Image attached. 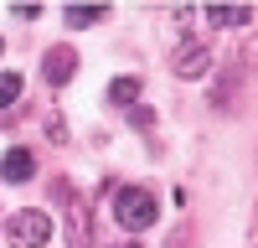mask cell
<instances>
[{"label": "cell", "instance_id": "8", "mask_svg": "<svg viewBox=\"0 0 258 248\" xmlns=\"http://www.w3.org/2000/svg\"><path fill=\"white\" fill-rule=\"evenodd\" d=\"M135 98H140V78H114L109 83V103H129L135 109Z\"/></svg>", "mask_w": 258, "mask_h": 248}, {"label": "cell", "instance_id": "6", "mask_svg": "<svg viewBox=\"0 0 258 248\" xmlns=\"http://www.w3.org/2000/svg\"><path fill=\"white\" fill-rule=\"evenodd\" d=\"M207 21L212 26H248L253 6H207Z\"/></svg>", "mask_w": 258, "mask_h": 248}, {"label": "cell", "instance_id": "5", "mask_svg": "<svg viewBox=\"0 0 258 248\" xmlns=\"http://www.w3.org/2000/svg\"><path fill=\"white\" fill-rule=\"evenodd\" d=\"M0 176H6V181H31V176H36V155L26 150V145L6 150V160H0Z\"/></svg>", "mask_w": 258, "mask_h": 248}, {"label": "cell", "instance_id": "3", "mask_svg": "<svg viewBox=\"0 0 258 248\" xmlns=\"http://www.w3.org/2000/svg\"><path fill=\"white\" fill-rule=\"evenodd\" d=\"M207 62H212L207 47L186 36V41H176V52H170V73H176V78H202V73H207Z\"/></svg>", "mask_w": 258, "mask_h": 248}, {"label": "cell", "instance_id": "10", "mask_svg": "<svg viewBox=\"0 0 258 248\" xmlns=\"http://www.w3.org/2000/svg\"><path fill=\"white\" fill-rule=\"evenodd\" d=\"M129 119H135V130H150V124H155V114H150V109H140V103L129 109Z\"/></svg>", "mask_w": 258, "mask_h": 248}, {"label": "cell", "instance_id": "11", "mask_svg": "<svg viewBox=\"0 0 258 248\" xmlns=\"http://www.w3.org/2000/svg\"><path fill=\"white\" fill-rule=\"evenodd\" d=\"M0 52H6V41H0Z\"/></svg>", "mask_w": 258, "mask_h": 248}, {"label": "cell", "instance_id": "1", "mask_svg": "<svg viewBox=\"0 0 258 248\" xmlns=\"http://www.w3.org/2000/svg\"><path fill=\"white\" fill-rule=\"evenodd\" d=\"M114 217H119V227L140 233V227H150L160 212H155V197H150L145 186H124V192L114 197Z\"/></svg>", "mask_w": 258, "mask_h": 248}, {"label": "cell", "instance_id": "9", "mask_svg": "<svg viewBox=\"0 0 258 248\" xmlns=\"http://www.w3.org/2000/svg\"><path fill=\"white\" fill-rule=\"evenodd\" d=\"M21 98V73H0V109Z\"/></svg>", "mask_w": 258, "mask_h": 248}, {"label": "cell", "instance_id": "4", "mask_svg": "<svg viewBox=\"0 0 258 248\" xmlns=\"http://www.w3.org/2000/svg\"><path fill=\"white\" fill-rule=\"evenodd\" d=\"M41 73H47L52 88H62V83L78 73V52H73V47H52V52H47V62H41Z\"/></svg>", "mask_w": 258, "mask_h": 248}, {"label": "cell", "instance_id": "2", "mask_svg": "<svg viewBox=\"0 0 258 248\" xmlns=\"http://www.w3.org/2000/svg\"><path fill=\"white\" fill-rule=\"evenodd\" d=\"M6 238H11L16 248H41V243L52 238V217L36 212V207H31V212H16V217L6 222Z\"/></svg>", "mask_w": 258, "mask_h": 248}, {"label": "cell", "instance_id": "7", "mask_svg": "<svg viewBox=\"0 0 258 248\" xmlns=\"http://www.w3.org/2000/svg\"><path fill=\"white\" fill-rule=\"evenodd\" d=\"M93 21H103V6H93V0L68 6V26H93Z\"/></svg>", "mask_w": 258, "mask_h": 248}]
</instances>
